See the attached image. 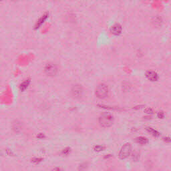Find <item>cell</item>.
<instances>
[{
    "mask_svg": "<svg viewBox=\"0 0 171 171\" xmlns=\"http://www.w3.org/2000/svg\"><path fill=\"white\" fill-rule=\"evenodd\" d=\"M114 117L110 114L104 113L99 117V124L103 128H108L112 125Z\"/></svg>",
    "mask_w": 171,
    "mask_h": 171,
    "instance_id": "cell-1",
    "label": "cell"
},
{
    "mask_svg": "<svg viewBox=\"0 0 171 171\" xmlns=\"http://www.w3.org/2000/svg\"><path fill=\"white\" fill-rule=\"evenodd\" d=\"M108 88L106 84H101L97 86L95 94L98 98H100V99H104L108 96Z\"/></svg>",
    "mask_w": 171,
    "mask_h": 171,
    "instance_id": "cell-2",
    "label": "cell"
},
{
    "mask_svg": "<svg viewBox=\"0 0 171 171\" xmlns=\"http://www.w3.org/2000/svg\"><path fill=\"white\" fill-rule=\"evenodd\" d=\"M132 153V146L130 143H126L124 144L122 147L120 153H119V158L120 159H126Z\"/></svg>",
    "mask_w": 171,
    "mask_h": 171,
    "instance_id": "cell-3",
    "label": "cell"
},
{
    "mask_svg": "<svg viewBox=\"0 0 171 171\" xmlns=\"http://www.w3.org/2000/svg\"><path fill=\"white\" fill-rule=\"evenodd\" d=\"M84 93L83 87L80 84H75L71 89V95L75 99H80L82 97Z\"/></svg>",
    "mask_w": 171,
    "mask_h": 171,
    "instance_id": "cell-4",
    "label": "cell"
},
{
    "mask_svg": "<svg viewBox=\"0 0 171 171\" xmlns=\"http://www.w3.org/2000/svg\"><path fill=\"white\" fill-rule=\"evenodd\" d=\"M44 72H45L46 74L48 76H55L58 73V68L56 65L54 64H51V63H49V64H46L44 68Z\"/></svg>",
    "mask_w": 171,
    "mask_h": 171,
    "instance_id": "cell-5",
    "label": "cell"
},
{
    "mask_svg": "<svg viewBox=\"0 0 171 171\" xmlns=\"http://www.w3.org/2000/svg\"><path fill=\"white\" fill-rule=\"evenodd\" d=\"M146 77L147 79L152 82L157 81L158 79V75L154 71H148L146 73Z\"/></svg>",
    "mask_w": 171,
    "mask_h": 171,
    "instance_id": "cell-6",
    "label": "cell"
},
{
    "mask_svg": "<svg viewBox=\"0 0 171 171\" xmlns=\"http://www.w3.org/2000/svg\"><path fill=\"white\" fill-rule=\"evenodd\" d=\"M122 30V28L121 25L118 24V23H116V24L113 25L110 28V32L112 34L116 35V36L120 34Z\"/></svg>",
    "mask_w": 171,
    "mask_h": 171,
    "instance_id": "cell-7",
    "label": "cell"
},
{
    "mask_svg": "<svg viewBox=\"0 0 171 171\" xmlns=\"http://www.w3.org/2000/svg\"><path fill=\"white\" fill-rule=\"evenodd\" d=\"M30 80H26L23 82H22L20 84V90L22 91H24L25 90H26L28 87V86L30 85Z\"/></svg>",
    "mask_w": 171,
    "mask_h": 171,
    "instance_id": "cell-8",
    "label": "cell"
},
{
    "mask_svg": "<svg viewBox=\"0 0 171 171\" xmlns=\"http://www.w3.org/2000/svg\"><path fill=\"white\" fill-rule=\"evenodd\" d=\"M136 140H137V142H138V143H139L140 144H146L148 142V139H147L146 137H140L137 138Z\"/></svg>",
    "mask_w": 171,
    "mask_h": 171,
    "instance_id": "cell-9",
    "label": "cell"
},
{
    "mask_svg": "<svg viewBox=\"0 0 171 171\" xmlns=\"http://www.w3.org/2000/svg\"><path fill=\"white\" fill-rule=\"evenodd\" d=\"M147 130L148 131V132L151 133V134L153 135V136H154V137H158L159 136V132H158V131H156V130H154V129H153V128H147Z\"/></svg>",
    "mask_w": 171,
    "mask_h": 171,
    "instance_id": "cell-10",
    "label": "cell"
},
{
    "mask_svg": "<svg viewBox=\"0 0 171 171\" xmlns=\"http://www.w3.org/2000/svg\"><path fill=\"white\" fill-rule=\"evenodd\" d=\"M13 130L15 131V132H19V131L21 130V128H22V125H21L20 122H16L14 124L13 126Z\"/></svg>",
    "mask_w": 171,
    "mask_h": 171,
    "instance_id": "cell-11",
    "label": "cell"
},
{
    "mask_svg": "<svg viewBox=\"0 0 171 171\" xmlns=\"http://www.w3.org/2000/svg\"><path fill=\"white\" fill-rule=\"evenodd\" d=\"M104 147L102 146H94V150L95 151H97V152L104 151Z\"/></svg>",
    "mask_w": 171,
    "mask_h": 171,
    "instance_id": "cell-12",
    "label": "cell"
},
{
    "mask_svg": "<svg viewBox=\"0 0 171 171\" xmlns=\"http://www.w3.org/2000/svg\"><path fill=\"white\" fill-rule=\"evenodd\" d=\"M42 160V158H34L32 159V161L33 163H38L39 162H41Z\"/></svg>",
    "mask_w": 171,
    "mask_h": 171,
    "instance_id": "cell-13",
    "label": "cell"
},
{
    "mask_svg": "<svg viewBox=\"0 0 171 171\" xmlns=\"http://www.w3.org/2000/svg\"><path fill=\"white\" fill-rule=\"evenodd\" d=\"M70 152V148H66L63 150V152L62 153L64 154L65 155H67V154H68Z\"/></svg>",
    "mask_w": 171,
    "mask_h": 171,
    "instance_id": "cell-14",
    "label": "cell"
},
{
    "mask_svg": "<svg viewBox=\"0 0 171 171\" xmlns=\"http://www.w3.org/2000/svg\"><path fill=\"white\" fill-rule=\"evenodd\" d=\"M158 116L159 117V118H163V117H164V114H163V112H160L158 113Z\"/></svg>",
    "mask_w": 171,
    "mask_h": 171,
    "instance_id": "cell-15",
    "label": "cell"
}]
</instances>
